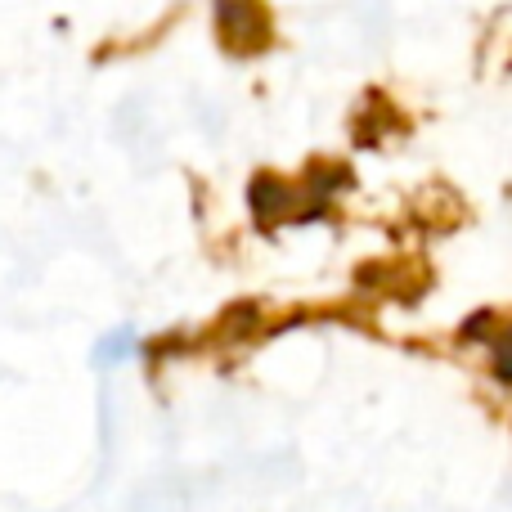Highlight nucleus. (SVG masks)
I'll return each instance as SVG.
<instances>
[]
</instances>
